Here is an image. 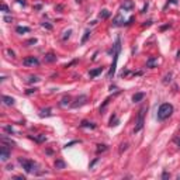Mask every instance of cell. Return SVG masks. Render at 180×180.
I'll return each instance as SVG.
<instances>
[{
	"label": "cell",
	"instance_id": "obj_1",
	"mask_svg": "<svg viewBox=\"0 0 180 180\" xmlns=\"http://www.w3.org/2000/svg\"><path fill=\"white\" fill-rule=\"evenodd\" d=\"M172 113H173V106L170 103H163L159 107V110H158V120L159 121H163V120L169 118L172 115Z\"/></svg>",
	"mask_w": 180,
	"mask_h": 180
},
{
	"label": "cell",
	"instance_id": "obj_2",
	"mask_svg": "<svg viewBox=\"0 0 180 180\" xmlns=\"http://www.w3.org/2000/svg\"><path fill=\"white\" fill-rule=\"evenodd\" d=\"M120 49H121V45H120V38L117 40V42L114 45V59H113V64H111V68L109 70V77H113L114 73H115V68H117V61H118V54H120Z\"/></svg>",
	"mask_w": 180,
	"mask_h": 180
},
{
	"label": "cell",
	"instance_id": "obj_3",
	"mask_svg": "<svg viewBox=\"0 0 180 180\" xmlns=\"http://www.w3.org/2000/svg\"><path fill=\"white\" fill-rule=\"evenodd\" d=\"M145 111H146V107H141V110L138 111V117H136V122H135V128L134 132H139L144 127V117H145Z\"/></svg>",
	"mask_w": 180,
	"mask_h": 180
},
{
	"label": "cell",
	"instance_id": "obj_4",
	"mask_svg": "<svg viewBox=\"0 0 180 180\" xmlns=\"http://www.w3.org/2000/svg\"><path fill=\"white\" fill-rule=\"evenodd\" d=\"M19 163L22 166V169L27 172V173H32L35 170V163L30 159H25V158H19Z\"/></svg>",
	"mask_w": 180,
	"mask_h": 180
},
{
	"label": "cell",
	"instance_id": "obj_5",
	"mask_svg": "<svg viewBox=\"0 0 180 180\" xmlns=\"http://www.w3.org/2000/svg\"><path fill=\"white\" fill-rule=\"evenodd\" d=\"M22 65L24 66H38L40 65V61L35 56H27V58L22 59Z\"/></svg>",
	"mask_w": 180,
	"mask_h": 180
},
{
	"label": "cell",
	"instance_id": "obj_6",
	"mask_svg": "<svg viewBox=\"0 0 180 180\" xmlns=\"http://www.w3.org/2000/svg\"><path fill=\"white\" fill-rule=\"evenodd\" d=\"M9 158H10V149H9L6 145H1V146H0V159H1L3 162H6Z\"/></svg>",
	"mask_w": 180,
	"mask_h": 180
},
{
	"label": "cell",
	"instance_id": "obj_7",
	"mask_svg": "<svg viewBox=\"0 0 180 180\" xmlns=\"http://www.w3.org/2000/svg\"><path fill=\"white\" fill-rule=\"evenodd\" d=\"M86 100H87V96L82 94V96H79V97L75 100V103H72V107H73V109H77V107L83 106V104L86 103Z\"/></svg>",
	"mask_w": 180,
	"mask_h": 180
},
{
	"label": "cell",
	"instance_id": "obj_8",
	"mask_svg": "<svg viewBox=\"0 0 180 180\" xmlns=\"http://www.w3.org/2000/svg\"><path fill=\"white\" fill-rule=\"evenodd\" d=\"M1 100H3V103H4L6 106H13V104H14V99L10 97V96H3Z\"/></svg>",
	"mask_w": 180,
	"mask_h": 180
},
{
	"label": "cell",
	"instance_id": "obj_9",
	"mask_svg": "<svg viewBox=\"0 0 180 180\" xmlns=\"http://www.w3.org/2000/svg\"><path fill=\"white\" fill-rule=\"evenodd\" d=\"M144 97H145V93H135L134 96H132V101L134 103H138V101L144 100Z\"/></svg>",
	"mask_w": 180,
	"mask_h": 180
},
{
	"label": "cell",
	"instance_id": "obj_10",
	"mask_svg": "<svg viewBox=\"0 0 180 180\" xmlns=\"http://www.w3.org/2000/svg\"><path fill=\"white\" fill-rule=\"evenodd\" d=\"M156 64H158V58H154V56H152V58H149V59L146 61V66H148V68H154Z\"/></svg>",
	"mask_w": 180,
	"mask_h": 180
},
{
	"label": "cell",
	"instance_id": "obj_11",
	"mask_svg": "<svg viewBox=\"0 0 180 180\" xmlns=\"http://www.w3.org/2000/svg\"><path fill=\"white\" fill-rule=\"evenodd\" d=\"M55 61H56V56L52 52H49V54L45 55V62H55Z\"/></svg>",
	"mask_w": 180,
	"mask_h": 180
},
{
	"label": "cell",
	"instance_id": "obj_12",
	"mask_svg": "<svg viewBox=\"0 0 180 180\" xmlns=\"http://www.w3.org/2000/svg\"><path fill=\"white\" fill-rule=\"evenodd\" d=\"M65 166H66V163H65L64 160L56 159V162H55V167H56V169H65Z\"/></svg>",
	"mask_w": 180,
	"mask_h": 180
},
{
	"label": "cell",
	"instance_id": "obj_13",
	"mask_svg": "<svg viewBox=\"0 0 180 180\" xmlns=\"http://www.w3.org/2000/svg\"><path fill=\"white\" fill-rule=\"evenodd\" d=\"M103 72V68H97V69H93V70H90V77H96L99 73H101Z\"/></svg>",
	"mask_w": 180,
	"mask_h": 180
},
{
	"label": "cell",
	"instance_id": "obj_14",
	"mask_svg": "<svg viewBox=\"0 0 180 180\" xmlns=\"http://www.w3.org/2000/svg\"><path fill=\"white\" fill-rule=\"evenodd\" d=\"M99 17H100V19H109V17H110V11H109V10H101L100 14H99Z\"/></svg>",
	"mask_w": 180,
	"mask_h": 180
},
{
	"label": "cell",
	"instance_id": "obj_15",
	"mask_svg": "<svg viewBox=\"0 0 180 180\" xmlns=\"http://www.w3.org/2000/svg\"><path fill=\"white\" fill-rule=\"evenodd\" d=\"M80 127H86V128H91V130L96 128V125H94L93 122H87V121H83V122L80 124Z\"/></svg>",
	"mask_w": 180,
	"mask_h": 180
},
{
	"label": "cell",
	"instance_id": "obj_16",
	"mask_svg": "<svg viewBox=\"0 0 180 180\" xmlns=\"http://www.w3.org/2000/svg\"><path fill=\"white\" fill-rule=\"evenodd\" d=\"M35 141H37L38 144H42V142L46 141V136H45V134H40L38 136H35Z\"/></svg>",
	"mask_w": 180,
	"mask_h": 180
},
{
	"label": "cell",
	"instance_id": "obj_17",
	"mask_svg": "<svg viewBox=\"0 0 180 180\" xmlns=\"http://www.w3.org/2000/svg\"><path fill=\"white\" fill-rule=\"evenodd\" d=\"M16 32H19V34L30 32V28H28V27H17V28H16Z\"/></svg>",
	"mask_w": 180,
	"mask_h": 180
},
{
	"label": "cell",
	"instance_id": "obj_18",
	"mask_svg": "<svg viewBox=\"0 0 180 180\" xmlns=\"http://www.w3.org/2000/svg\"><path fill=\"white\" fill-rule=\"evenodd\" d=\"M97 154H100V152H104V151H107V145H97Z\"/></svg>",
	"mask_w": 180,
	"mask_h": 180
},
{
	"label": "cell",
	"instance_id": "obj_19",
	"mask_svg": "<svg viewBox=\"0 0 180 180\" xmlns=\"http://www.w3.org/2000/svg\"><path fill=\"white\" fill-rule=\"evenodd\" d=\"M48 117V115H51V109H46V110H42V111L40 113V117Z\"/></svg>",
	"mask_w": 180,
	"mask_h": 180
},
{
	"label": "cell",
	"instance_id": "obj_20",
	"mask_svg": "<svg viewBox=\"0 0 180 180\" xmlns=\"http://www.w3.org/2000/svg\"><path fill=\"white\" fill-rule=\"evenodd\" d=\"M69 101H70V97H69V96L64 97L62 101H61V106H66V104H69Z\"/></svg>",
	"mask_w": 180,
	"mask_h": 180
},
{
	"label": "cell",
	"instance_id": "obj_21",
	"mask_svg": "<svg viewBox=\"0 0 180 180\" xmlns=\"http://www.w3.org/2000/svg\"><path fill=\"white\" fill-rule=\"evenodd\" d=\"M90 34H91L90 31H86V32H85V35H83V38H82V44H85V42L87 41V38L90 37Z\"/></svg>",
	"mask_w": 180,
	"mask_h": 180
},
{
	"label": "cell",
	"instance_id": "obj_22",
	"mask_svg": "<svg viewBox=\"0 0 180 180\" xmlns=\"http://www.w3.org/2000/svg\"><path fill=\"white\" fill-rule=\"evenodd\" d=\"M1 10H3L4 13H10V10H9V7H7V4H4V3L1 4Z\"/></svg>",
	"mask_w": 180,
	"mask_h": 180
},
{
	"label": "cell",
	"instance_id": "obj_23",
	"mask_svg": "<svg viewBox=\"0 0 180 180\" xmlns=\"http://www.w3.org/2000/svg\"><path fill=\"white\" fill-rule=\"evenodd\" d=\"M4 131H6V132H10V134H13V132H14V130H13V128H11L10 125H7V127H4Z\"/></svg>",
	"mask_w": 180,
	"mask_h": 180
},
{
	"label": "cell",
	"instance_id": "obj_24",
	"mask_svg": "<svg viewBox=\"0 0 180 180\" xmlns=\"http://www.w3.org/2000/svg\"><path fill=\"white\" fill-rule=\"evenodd\" d=\"M122 7H124V10H125V9L128 10V9H131V7H132V3H131V1H127V3H125V6H122Z\"/></svg>",
	"mask_w": 180,
	"mask_h": 180
},
{
	"label": "cell",
	"instance_id": "obj_25",
	"mask_svg": "<svg viewBox=\"0 0 180 180\" xmlns=\"http://www.w3.org/2000/svg\"><path fill=\"white\" fill-rule=\"evenodd\" d=\"M127 146H128L127 144H121V148H120V154H122V152L127 149Z\"/></svg>",
	"mask_w": 180,
	"mask_h": 180
},
{
	"label": "cell",
	"instance_id": "obj_26",
	"mask_svg": "<svg viewBox=\"0 0 180 180\" xmlns=\"http://www.w3.org/2000/svg\"><path fill=\"white\" fill-rule=\"evenodd\" d=\"M170 77H172V73H169V75H166V76H165V80H163V82H165V83H167V82H170Z\"/></svg>",
	"mask_w": 180,
	"mask_h": 180
},
{
	"label": "cell",
	"instance_id": "obj_27",
	"mask_svg": "<svg viewBox=\"0 0 180 180\" xmlns=\"http://www.w3.org/2000/svg\"><path fill=\"white\" fill-rule=\"evenodd\" d=\"M6 52H7V55H10V58H16V56H14V52H13L11 49H7Z\"/></svg>",
	"mask_w": 180,
	"mask_h": 180
},
{
	"label": "cell",
	"instance_id": "obj_28",
	"mask_svg": "<svg viewBox=\"0 0 180 180\" xmlns=\"http://www.w3.org/2000/svg\"><path fill=\"white\" fill-rule=\"evenodd\" d=\"M38 80H40L38 77H30L28 79V83H34V82H38Z\"/></svg>",
	"mask_w": 180,
	"mask_h": 180
},
{
	"label": "cell",
	"instance_id": "obj_29",
	"mask_svg": "<svg viewBox=\"0 0 180 180\" xmlns=\"http://www.w3.org/2000/svg\"><path fill=\"white\" fill-rule=\"evenodd\" d=\"M169 177H170V175H169V173H167V172H163V175H162V179H169Z\"/></svg>",
	"mask_w": 180,
	"mask_h": 180
},
{
	"label": "cell",
	"instance_id": "obj_30",
	"mask_svg": "<svg viewBox=\"0 0 180 180\" xmlns=\"http://www.w3.org/2000/svg\"><path fill=\"white\" fill-rule=\"evenodd\" d=\"M42 27L48 28V30H51V28H52V25H51V24H48V22H42Z\"/></svg>",
	"mask_w": 180,
	"mask_h": 180
},
{
	"label": "cell",
	"instance_id": "obj_31",
	"mask_svg": "<svg viewBox=\"0 0 180 180\" xmlns=\"http://www.w3.org/2000/svg\"><path fill=\"white\" fill-rule=\"evenodd\" d=\"M70 32H72V31H70V30H68L66 32H65L66 35H64V40H66V38H69V35H70Z\"/></svg>",
	"mask_w": 180,
	"mask_h": 180
},
{
	"label": "cell",
	"instance_id": "obj_32",
	"mask_svg": "<svg viewBox=\"0 0 180 180\" xmlns=\"http://www.w3.org/2000/svg\"><path fill=\"white\" fill-rule=\"evenodd\" d=\"M73 144H77V141H72V142H69V144H66V145H65V148H68V146H70V145H73Z\"/></svg>",
	"mask_w": 180,
	"mask_h": 180
},
{
	"label": "cell",
	"instance_id": "obj_33",
	"mask_svg": "<svg viewBox=\"0 0 180 180\" xmlns=\"http://www.w3.org/2000/svg\"><path fill=\"white\" fill-rule=\"evenodd\" d=\"M35 90H37V89H28V90H27V94H31V93H34Z\"/></svg>",
	"mask_w": 180,
	"mask_h": 180
},
{
	"label": "cell",
	"instance_id": "obj_34",
	"mask_svg": "<svg viewBox=\"0 0 180 180\" xmlns=\"http://www.w3.org/2000/svg\"><path fill=\"white\" fill-rule=\"evenodd\" d=\"M11 20H13V19H10V17H4V21L6 22H11Z\"/></svg>",
	"mask_w": 180,
	"mask_h": 180
},
{
	"label": "cell",
	"instance_id": "obj_35",
	"mask_svg": "<svg viewBox=\"0 0 180 180\" xmlns=\"http://www.w3.org/2000/svg\"><path fill=\"white\" fill-rule=\"evenodd\" d=\"M19 3H20V4H22V6L25 4V1H24V0H19Z\"/></svg>",
	"mask_w": 180,
	"mask_h": 180
},
{
	"label": "cell",
	"instance_id": "obj_36",
	"mask_svg": "<svg viewBox=\"0 0 180 180\" xmlns=\"http://www.w3.org/2000/svg\"><path fill=\"white\" fill-rule=\"evenodd\" d=\"M176 142H177V144L180 145V139H179V138H176Z\"/></svg>",
	"mask_w": 180,
	"mask_h": 180
}]
</instances>
